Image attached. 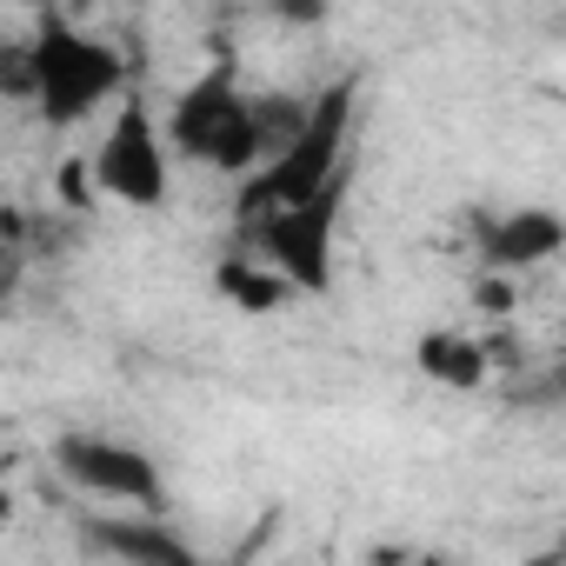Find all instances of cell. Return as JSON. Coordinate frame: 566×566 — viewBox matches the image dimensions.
<instances>
[{"mask_svg": "<svg viewBox=\"0 0 566 566\" xmlns=\"http://www.w3.org/2000/svg\"><path fill=\"white\" fill-rule=\"evenodd\" d=\"M347 140H354V81H340V87H327L321 101H307L301 127L247 174V187H240V200H233V220L253 227L260 213L294 207V200H307L314 187H327V180L347 167Z\"/></svg>", "mask_w": 566, "mask_h": 566, "instance_id": "obj_1", "label": "cell"}, {"mask_svg": "<svg viewBox=\"0 0 566 566\" xmlns=\"http://www.w3.org/2000/svg\"><path fill=\"white\" fill-rule=\"evenodd\" d=\"M34 54V107L48 127H81L94 107H107L120 94V54L94 34H81L74 21H61L54 8H41V28L28 41Z\"/></svg>", "mask_w": 566, "mask_h": 566, "instance_id": "obj_2", "label": "cell"}, {"mask_svg": "<svg viewBox=\"0 0 566 566\" xmlns=\"http://www.w3.org/2000/svg\"><path fill=\"white\" fill-rule=\"evenodd\" d=\"M340 207H347V167L314 187L307 200L294 207H273L253 220L260 247H266V266L287 280V287L301 294H327V280H334V227H340Z\"/></svg>", "mask_w": 566, "mask_h": 566, "instance_id": "obj_3", "label": "cell"}, {"mask_svg": "<svg viewBox=\"0 0 566 566\" xmlns=\"http://www.w3.org/2000/svg\"><path fill=\"white\" fill-rule=\"evenodd\" d=\"M94 187L120 207H160L167 200V140L140 101H127L94 147Z\"/></svg>", "mask_w": 566, "mask_h": 566, "instance_id": "obj_4", "label": "cell"}, {"mask_svg": "<svg viewBox=\"0 0 566 566\" xmlns=\"http://www.w3.org/2000/svg\"><path fill=\"white\" fill-rule=\"evenodd\" d=\"M54 467H61L81 493H94V500H120V506H147V513L167 506L160 467H154L140 447H127V440H107V433H61V440H54Z\"/></svg>", "mask_w": 566, "mask_h": 566, "instance_id": "obj_5", "label": "cell"}, {"mask_svg": "<svg viewBox=\"0 0 566 566\" xmlns=\"http://www.w3.org/2000/svg\"><path fill=\"white\" fill-rule=\"evenodd\" d=\"M81 546L87 553H107V559H127V566H193V546L160 520V513H101L81 526Z\"/></svg>", "mask_w": 566, "mask_h": 566, "instance_id": "obj_6", "label": "cell"}, {"mask_svg": "<svg viewBox=\"0 0 566 566\" xmlns=\"http://www.w3.org/2000/svg\"><path fill=\"white\" fill-rule=\"evenodd\" d=\"M559 247H566V220H559L553 207H520V213H506V220L486 233V266L526 273V266L553 260Z\"/></svg>", "mask_w": 566, "mask_h": 566, "instance_id": "obj_7", "label": "cell"}, {"mask_svg": "<svg viewBox=\"0 0 566 566\" xmlns=\"http://www.w3.org/2000/svg\"><path fill=\"white\" fill-rule=\"evenodd\" d=\"M413 367H420L427 380L453 387V394H473V387L486 380L493 354H486L480 340H467V334H427V340L413 347Z\"/></svg>", "mask_w": 566, "mask_h": 566, "instance_id": "obj_8", "label": "cell"}, {"mask_svg": "<svg viewBox=\"0 0 566 566\" xmlns=\"http://www.w3.org/2000/svg\"><path fill=\"white\" fill-rule=\"evenodd\" d=\"M213 287H220V301H233L240 314H273L280 301L294 294L273 266H260V260H247V253H227V260L213 266Z\"/></svg>", "mask_w": 566, "mask_h": 566, "instance_id": "obj_9", "label": "cell"}, {"mask_svg": "<svg viewBox=\"0 0 566 566\" xmlns=\"http://www.w3.org/2000/svg\"><path fill=\"white\" fill-rule=\"evenodd\" d=\"M0 101H34V54H28V41L0 48Z\"/></svg>", "mask_w": 566, "mask_h": 566, "instance_id": "obj_10", "label": "cell"}, {"mask_svg": "<svg viewBox=\"0 0 566 566\" xmlns=\"http://www.w3.org/2000/svg\"><path fill=\"white\" fill-rule=\"evenodd\" d=\"M87 187H94V167H87V160H81V154H74V160H67V167H61V207H74V213H81V207H87V200H94V193H87Z\"/></svg>", "mask_w": 566, "mask_h": 566, "instance_id": "obj_11", "label": "cell"}, {"mask_svg": "<svg viewBox=\"0 0 566 566\" xmlns=\"http://www.w3.org/2000/svg\"><path fill=\"white\" fill-rule=\"evenodd\" d=\"M513 301H520V294H513V273H500V266H493V273L480 280V307H486V314H506Z\"/></svg>", "mask_w": 566, "mask_h": 566, "instance_id": "obj_12", "label": "cell"}, {"mask_svg": "<svg viewBox=\"0 0 566 566\" xmlns=\"http://www.w3.org/2000/svg\"><path fill=\"white\" fill-rule=\"evenodd\" d=\"M14 280H21V247L0 240V301H14Z\"/></svg>", "mask_w": 566, "mask_h": 566, "instance_id": "obj_13", "label": "cell"}, {"mask_svg": "<svg viewBox=\"0 0 566 566\" xmlns=\"http://www.w3.org/2000/svg\"><path fill=\"white\" fill-rule=\"evenodd\" d=\"M14 8H54V0H14Z\"/></svg>", "mask_w": 566, "mask_h": 566, "instance_id": "obj_14", "label": "cell"}]
</instances>
